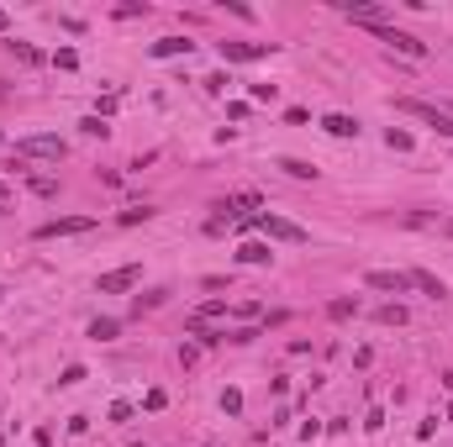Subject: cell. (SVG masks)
<instances>
[{"instance_id":"8992f818","label":"cell","mask_w":453,"mask_h":447,"mask_svg":"<svg viewBox=\"0 0 453 447\" xmlns=\"http://www.w3.org/2000/svg\"><path fill=\"white\" fill-rule=\"evenodd\" d=\"M137 279H142V268L137 263H122V268H111V274H100L95 290L100 295H122V290H137Z\"/></svg>"},{"instance_id":"7a4b0ae2","label":"cell","mask_w":453,"mask_h":447,"mask_svg":"<svg viewBox=\"0 0 453 447\" xmlns=\"http://www.w3.org/2000/svg\"><path fill=\"white\" fill-rule=\"evenodd\" d=\"M395 111H406V116L427 121L432 132H443V137H453V111H437V105H427V100H417V95H401V100H395Z\"/></svg>"},{"instance_id":"2e32d148","label":"cell","mask_w":453,"mask_h":447,"mask_svg":"<svg viewBox=\"0 0 453 447\" xmlns=\"http://www.w3.org/2000/svg\"><path fill=\"white\" fill-rule=\"evenodd\" d=\"M375 321H380V327H406V305H380Z\"/></svg>"},{"instance_id":"277c9868","label":"cell","mask_w":453,"mask_h":447,"mask_svg":"<svg viewBox=\"0 0 453 447\" xmlns=\"http://www.w3.org/2000/svg\"><path fill=\"white\" fill-rule=\"evenodd\" d=\"M95 226V216H58V221H43L37 226V242H53V237H79Z\"/></svg>"},{"instance_id":"4dcf8cb0","label":"cell","mask_w":453,"mask_h":447,"mask_svg":"<svg viewBox=\"0 0 453 447\" xmlns=\"http://www.w3.org/2000/svg\"><path fill=\"white\" fill-rule=\"evenodd\" d=\"M0 200H11V189H6V184H0Z\"/></svg>"},{"instance_id":"e0dca14e","label":"cell","mask_w":453,"mask_h":447,"mask_svg":"<svg viewBox=\"0 0 453 447\" xmlns=\"http://www.w3.org/2000/svg\"><path fill=\"white\" fill-rule=\"evenodd\" d=\"M26 184H32V195H43V200H53V195H58V179H48V174H32Z\"/></svg>"},{"instance_id":"ffe728a7","label":"cell","mask_w":453,"mask_h":447,"mask_svg":"<svg viewBox=\"0 0 453 447\" xmlns=\"http://www.w3.org/2000/svg\"><path fill=\"white\" fill-rule=\"evenodd\" d=\"M327 316H332V321H348V316H358V300H332Z\"/></svg>"},{"instance_id":"6da1fadb","label":"cell","mask_w":453,"mask_h":447,"mask_svg":"<svg viewBox=\"0 0 453 447\" xmlns=\"http://www.w3.org/2000/svg\"><path fill=\"white\" fill-rule=\"evenodd\" d=\"M253 226H259L269 242H296V248H301V242H311V232H306V226L285 221V216H274V211H259V216H253Z\"/></svg>"},{"instance_id":"30bf717a","label":"cell","mask_w":453,"mask_h":447,"mask_svg":"<svg viewBox=\"0 0 453 447\" xmlns=\"http://www.w3.org/2000/svg\"><path fill=\"white\" fill-rule=\"evenodd\" d=\"M322 132H327V137H358V116L332 111V116H322Z\"/></svg>"},{"instance_id":"83f0119b","label":"cell","mask_w":453,"mask_h":447,"mask_svg":"<svg viewBox=\"0 0 453 447\" xmlns=\"http://www.w3.org/2000/svg\"><path fill=\"white\" fill-rule=\"evenodd\" d=\"M11 48H16V58H21V63H37V48H32V43H11Z\"/></svg>"},{"instance_id":"ac0fdd59","label":"cell","mask_w":453,"mask_h":447,"mask_svg":"<svg viewBox=\"0 0 453 447\" xmlns=\"http://www.w3.org/2000/svg\"><path fill=\"white\" fill-rule=\"evenodd\" d=\"M153 206H132V211H122V216H116V221H122V226H137V221H153Z\"/></svg>"},{"instance_id":"52a82bcc","label":"cell","mask_w":453,"mask_h":447,"mask_svg":"<svg viewBox=\"0 0 453 447\" xmlns=\"http://www.w3.org/2000/svg\"><path fill=\"white\" fill-rule=\"evenodd\" d=\"M343 16L358 21V26H385V6H380V0H348Z\"/></svg>"},{"instance_id":"5b68a950","label":"cell","mask_w":453,"mask_h":447,"mask_svg":"<svg viewBox=\"0 0 453 447\" xmlns=\"http://www.w3.org/2000/svg\"><path fill=\"white\" fill-rule=\"evenodd\" d=\"M369 32H375L380 43H390L395 53H406V58H427V43H417L411 32H395V26H369Z\"/></svg>"},{"instance_id":"d6986e66","label":"cell","mask_w":453,"mask_h":447,"mask_svg":"<svg viewBox=\"0 0 453 447\" xmlns=\"http://www.w3.org/2000/svg\"><path fill=\"white\" fill-rule=\"evenodd\" d=\"M164 305V290H153V295H137V300H132V316H142V310H158Z\"/></svg>"},{"instance_id":"603a6c76","label":"cell","mask_w":453,"mask_h":447,"mask_svg":"<svg viewBox=\"0 0 453 447\" xmlns=\"http://www.w3.org/2000/svg\"><path fill=\"white\" fill-rule=\"evenodd\" d=\"M53 63H58V69H79V53L74 48H58V53H53Z\"/></svg>"},{"instance_id":"44dd1931","label":"cell","mask_w":453,"mask_h":447,"mask_svg":"<svg viewBox=\"0 0 453 447\" xmlns=\"http://www.w3.org/2000/svg\"><path fill=\"white\" fill-rule=\"evenodd\" d=\"M79 132H85V137H111V127H105L100 116H85V121H79Z\"/></svg>"},{"instance_id":"7402d4cb","label":"cell","mask_w":453,"mask_h":447,"mask_svg":"<svg viewBox=\"0 0 453 447\" xmlns=\"http://www.w3.org/2000/svg\"><path fill=\"white\" fill-rule=\"evenodd\" d=\"M385 142H390L395 153H411V132H401V127H390V132H385Z\"/></svg>"},{"instance_id":"1f68e13d","label":"cell","mask_w":453,"mask_h":447,"mask_svg":"<svg viewBox=\"0 0 453 447\" xmlns=\"http://www.w3.org/2000/svg\"><path fill=\"white\" fill-rule=\"evenodd\" d=\"M0 300H6V295H0Z\"/></svg>"},{"instance_id":"9c48e42d","label":"cell","mask_w":453,"mask_h":447,"mask_svg":"<svg viewBox=\"0 0 453 447\" xmlns=\"http://www.w3.org/2000/svg\"><path fill=\"white\" fill-rule=\"evenodd\" d=\"M217 48H222L226 63H253V58H264V53H274V43H217Z\"/></svg>"},{"instance_id":"4316f807","label":"cell","mask_w":453,"mask_h":447,"mask_svg":"<svg viewBox=\"0 0 453 447\" xmlns=\"http://www.w3.org/2000/svg\"><path fill=\"white\" fill-rule=\"evenodd\" d=\"M217 316H226V300H211V305H201V321H217Z\"/></svg>"},{"instance_id":"3957f363","label":"cell","mask_w":453,"mask_h":447,"mask_svg":"<svg viewBox=\"0 0 453 447\" xmlns=\"http://www.w3.org/2000/svg\"><path fill=\"white\" fill-rule=\"evenodd\" d=\"M16 153H21V158H53V164H58V158L69 153V147H63V137H48V132H32V137H21V142H16Z\"/></svg>"},{"instance_id":"5bb4252c","label":"cell","mask_w":453,"mask_h":447,"mask_svg":"<svg viewBox=\"0 0 453 447\" xmlns=\"http://www.w3.org/2000/svg\"><path fill=\"white\" fill-rule=\"evenodd\" d=\"M274 253H269V242H243L237 248V263H269Z\"/></svg>"},{"instance_id":"8fae6325","label":"cell","mask_w":453,"mask_h":447,"mask_svg":"<svg viewBox=\"0 0 453 447\" xmlns=\"http://www.w3.org/2000/svg\"><path fill=\"white\" fill-rule=\"evenodd\" d=\"M411 284H417V290L422 295H432V300H443V295H448V284L443 279H437V274H427V268H411V274H406Z\"/></svg>"},{"instance_id":"cb8c5ba5","label":"cell","mask_w":453,"mask_h":447,"mask_svg":"<svg viewBox=\"0 0 453 447\" xmlns=\"http://www.w3.org/2000/svg\"><path fill=\"white\" fill-rule=\"evenodd\" d=\"M222 411L237 416V411H243V395H237V389H226V395H222Z\"/></svg>"},{"instance_id":"f1b7e54d","label":"cell","mask_w":453,"mask_h":447,"mask_svg":"<svg viewBox=\"0 0 453 447\" xmlns=\"http://www.w3.org/2000/svg\"><path fill=\"white\" fill-rule=\"evenodd\" d=\"M6 26H11V16H6V11H0V32H6Z\"/></svg>"},{"instance_id":"484cf974","label":"cell","mask_w":453,"mask_h":447,"mask_svg":"<svg viewBox=\"0 0 453 447\" xmlns=\"http://www.w3.org/2000/svg\"><path fill=\"white\" fill-rule=\"evenodd\" d=\"M116 16H148V6H142V0H127V6H116Z\"/></svg>"},{"instance_id":"7c38bea8","label":"cell","mask_w":453,"mask_h":447,"mask_svg":"<svg viewBox=\"0 0 453 447\" xmlns=\"http://www.w3.org/2000/svg\"><path fill=\"white\" fill-rule=\"evenodd\" d=\"M195 43H184V37H158L153 43V58H179V53H190Z\"/></svg>"},{"instance_id":"f546056e","label":"cell","mask_w":453,"mask_h":447,"mask_svg":"<svg viewBox=\"0 0 453 447\" xmlns=\"http://www.w3.org/2000/svg\"><path fill=\"white\" fill-rule=\"evenodd\" d=\"M443 232H448V237H453V216H448V221H443Z\"/></svg>"},{"instance_id":"ba28073f","label":"cell","mask_w":453,"mask_h":447,"mask_svg":"<svg viewBox=\"0 0 453 447\" xmlns=\"http://www.w3.org/2000/svg\"><path fill=\"white\" fill-rule=\"evenodd\" d=\"M364 284H369V290H385V295H406V290H411V279L395 274V268H369Z\"/></svg>"},{"instance_id":"9a60e30c","label":"cell","mask_w":453,"mask_h":447,"mask_svg":"<svg viewBox=\"0 0 453 447\" xmlns=\"http://www.w3.org/2000/svg\"><path fill=\"white\" fill-rule=\"evenodd\" d=\"M279 169H285L290 179H316V169L306 164V158H279Z\"/></svg>"},{"instance_id":"4fadbf2b","label":"cell","mask_w":453,"mask_h":447,"mask_svg":"<svg viewBox=\"0 0 453 447\" xmlns=\"http://www.w3.org/2000/svg\"><path fill=\"white\" fill-rule=\"evenodd\" d=\"M116 332H122V321H116V316H95V321H90V337H95V342H116Z\"/></svg>"},{"instance_id":"d4e9b609","label":"cell","mask_w":453,"mask_h":447,"mask_svg":"<svg viewBox=\"0 0 453 447\" xmlns=\"http://www.w3.org/2000/svg\"><path fill=\"white\" fill-rule=\"evenodd\" d=\"M79 379H85V369H79V363H69V369H63V374H58V384H63V389H69V384H79Z\"/></svg>"}]
</instances>
